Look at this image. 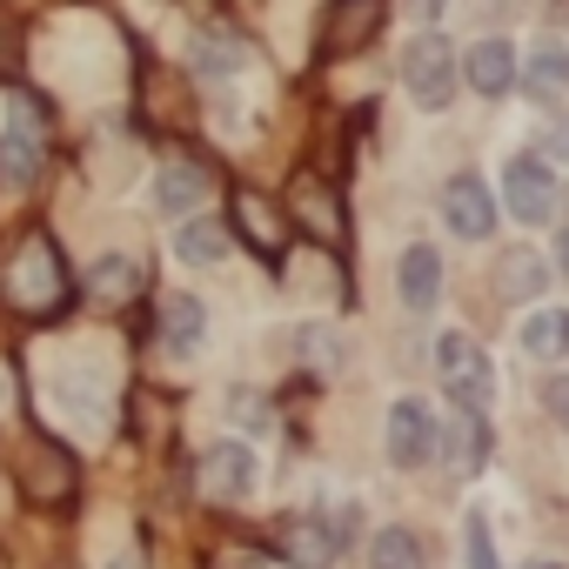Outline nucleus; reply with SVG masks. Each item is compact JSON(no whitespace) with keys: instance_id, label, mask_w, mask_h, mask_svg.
<instances>
[{"instance_id":"nucleus-19","label":"nucleus","mask_w":569,"mask_h":569,"mask_svg":"<svg viewBox=\"0 0 569 569\" xmlns=\"http://www.w3.org/2000/svg\"><path fill=\"white\" fill-rule=\"evenodd\" d=\"M369 569H422V542L409 529H382L369 542Z\"/></svg>"},{"instance_id":"nucleus-16","label":"nucleus","mask_w":569,"mask_h":569,"mask_svg":"<svg viewBox=\"0 0 569 569\" xmlns=\"http://www.w3.org/2000/svg\"><path fill=\"white\" fill-rule=\"evenodd\" d=\"M174 254H181L188 268H214V261L228 254V228H221V221H181Z\"/></svg>"},{"instance_id":"nucleus-7","label":"nucleus","mask_w":569,"mask_h":569,"mask_svg":"<svg viewBox=\"0 0 569 569\" xmlns=\"http://www.w3.org/2000/svg\"><path fill=\"white\" fill-rule=\"evenodd\" d=\"M274 542H281V556H289L296 569H329V562H336V549H342V529H336V522H322V516H289Z\"/></svg>"},{"instance_id":"nucleus-9","label":"nucleus","mask_w":569,"mask_h":569,"mask_svg":"<svg viewBox=\"0 0 569 569\" xmlns=\"http://www.w3.org/2000/svg\"><path fill=\"white\" fill-rule=\"evenodd\" d=\"M442 214H449V228L469 234V241H482V234L496 228V201H489V188H482L476 174H456V181L442 188Z\"/></svg>"},{"instance_id":"nucleus-29","label":"nucleus","mask_w":569,"mask_h":569,"mask_svg":"<svg viewBox=\"0 0 569 569\" xmlns=\"http://www.w3.org/2000/svg\"><path fill=\"white\" fill-rule=\"evenodd\" d=\"M108 569H141V562H134V556H114V562H108Z\"/></svg>"},{"instance_id":"nucleus-11","label":"nucleus","mask_w":569,"mask_h":569,"mask_svg":"<svg viewBox=\"0 0 569 569\" xmlns=\"http://www.w3.org/2000/svg\"><path fill=\"white\" fill-rule=\"evenodd\" d=\"M234 228L254 241V254H281V248H289V228H281V214L261 201V194H234Z\"/></svg>"},{"instance_id":"nucleus-17","label":"nucleus","mask_w":569,"mask_h":569,"mask_svg":"<svg viewBox=\"0 0 569 569\" xmlns=\"http://www.w3.org/2000/svg\"><path fill=\"white\" fill-rule=\"evenodd\" d=\"M496 289H502L509 302H536V296H542V261H536L529 248H509V254H502V274H496Z\"/></svg>"},{"instance_id":"nucleus-25","label":"nucleus","mask_w":569,"mask_h":569,"mask_svg":"<svg viewBox=\"0 0 569 569\" xmlns=\"http://www.w3.org/2000/svg\"><path fill=\"white\" fill-rule=\"evenodd\" d=\"M542 409H549V416H556V422L569 429V376H556V382L542 389Z\"/></svg>"},{"instance_id":"nucleus-10","label":"nucleus","mask_w":569,"mask_h":569,"mask_svg":"<svg viewBox=\"0 0 569 569\" xmlns=\"http://www.w3.org/2000/svg\"><path fill=\"white\" fill-rule=\"evenodd\" d=\"M208 188H214V174H208L201 161H168V168L154 174V208H161V214H194V208L208 201Z\"/></svg>"},{"instance_id":"nucleus-8","label":"nucleus","mask_w":569,"mask_h":569,"mask_svg":"<svg viewBox=\"0 0 569 569\" xmlns=\"http://www.w3.org/2000/svg\"><path fill=\"white\" fill-rule=\"evenodd\" d=\"M429 449H436L429 409H422V402H396V409H389V462H396V469H422Z\"/></svg>"},{"instance_id":"nucleus-27","label":"nucleus","mask_w":569,"mask_h":569,"mask_svg":"<svg viewBox=\"0 0 569 569\" xmlns=\"http://www.w3.org/2000/svg\"><path fill=\"white\" fill-rule=\"evenodd\" d=\"M228 409H234V422L261 429V396H228Z\"/></svg>"},{"instance_id":"nucleus-20","label":"nucleus","mask_w":569,"mask_h":569,"mask_svg":"<svg viewBox=\"0 0 569 569\" xmlns=\"http://www.w3.org/2000/svg\"><path fill=\"white\" fill-rule=\"evenodd\" d=\"M529 94H536L542 108H556V114H569V61H556V54H542V61L529 68Z\"/></svg>"},{"instance_id":"nucleus-22","label":"nucleus","mask_w":569,"mask_h":569,"mask_svg":"<svg viewBox=\"0 0 569 569\" xmlns=\"http://www.w3.org/2000/svg\"><path fill=\"white\" fill-rule=\"evenodd\" d=\"M8 174L14 181H34L41 174V134L28 121H14V134H8Z\"/></svg>"},{"instance_id":"nucleus-21","label":"nucleus","mask_w":569,"mask_h":569,"mask_svg":"<svg viewBox=\"0 0 569 569\" xmlns=\"http://www.w3.org/2000/svg\"><path fill=\"white\" fill-rule=\"evenodd\" d=\"M522 349L529 356H569V316H529L522 322Z\"/></svg>"},{"instance_id":"nucleus-15","label":"nucleus","mask_w":569,"mask_h":569,"mask_svg":"<svg viewBox=\"0 0 569 569\" xmlns=\"http://www.w3.org/2000/svg\"><path fill=\"white\" fill-rule=\"evenodd\" d=\"M436 289H442V261H436V248H409V254H402V302H409V309H429Z\"/></svg>"},{"instance_id":"nucleus-3","label":"nucleus","mask_w":569,"mask_h":569,"mask_svg":"<svg viewBox=\"0 0 569 569\" xmlns=\"http://www.w3.org/2000/svg\"><path fill=\"white\" fill-rule=\"evenodd\" d=\"M436 376H442L456 409H482L489 402V362H482V349L469 336H442L436 342Z\"/></svg>"},{"instance_id":"nucleus-32","label":"nucleus","mask_w":569,"mask_h":569,"mask_svg":"<svg viewBox=\"0 0 569 569\" xmlns=\"http://www.w3.org/2000/svg\"><path fill=\"white\" fill-rule=\"evenodd\" d=\"M0 396H8V382H0Z\"/></svg>"},{"instance_id":"nucleus-1","label":"nucleus","mask_w":569,"mask_h":569,"mask_svg":"<svg viewBox=\"0 0 569 569\" xmlns=\"http://www.w3.org/2000/svg\"><path fill=\"white\" fill-rule=\"evenodd\" d=\"M61 289H68V274H61L54 248H48L41 234H28V241L14 248V261H8V296H14V309L48 316V309L61 302Z\"/></svg>"},{"instance_id":"nucleus-26","label":"nucleus","mask_w":569,"mask_h":569,"mask_svg":"<svg viewBox=\"0 0 569 569\" xmlns=\"http://www.w3.org/2000/svg\"><path fill=\"white\" fill-rule=\"evenodd\" d=\"M194 61H201V68H234L241 54H234V48H214V41H194Z\"/></svg>"},{"instance_id":"nucleus-28","label":"nucleus","mask_w":569,"mask_h":569,"mask_svg":"<svg viewBox=\"0 0 569 569\" xmlns=\"http://www.w3.org/2000/svg\"><path fill=\"white\" fill-rule=\"evenodd\" d=\"M214 569H268V562H261V556H248V549H228Z\"/></svg>"},{"instance_id":"nucleus-14","label":"nucleus","mask_w":569,"mask_h":569,"mask_svg":"<svg viewBox=\"0 0 569 569\" xmlns=\"http://www.w3.org/2000/svg\"><path fill=\"white\" fill-rule=\"evenodd\" d=\"M469 81H476V94H509V81H516V54H509V41H476V54H469Z\"/></svg>"},{"instance_id":"nucleus-24","label":"nucleus","mask_w":569,"mask_h":569,"mask_svg":"<svg viewBox=\"0 0 569 569\" xmlns=\"http://www.w3.org/2000/svg\"><path fill=\"white\" fill-rule=\"evenodd\" d=\"M469 569H496V549H489V529H482V516H469Z\"/></svg>"},{"instance_id":"nucleus-23","label":"nucleus","mask_w":569,"mask_h":569,"mask_svg":"<svg viewBox=\"0 0 569 569\" xmlns=\"http://www.w3.org/2000/svg\"><path fill=\"white\" fill-rule=\"evenodd\" d=\"M489 456V429H482V409H462L456 416V469H476Z\"/></svg>"},{"instance_id":"nucleus-12","label":"nucleus","mask_w":569,"mask_h":569,"mask_svg":"<svg viewBox=\"0 0 569 569\" xmlns=\"http://www.w3.org/2000/svg\"><path fill=\"white\" fill-rule=\"evenodd\" d=\"M201 336H208V309H201L194 296H168V302H161V349L188 356Z\"/></svg>"},{"instance_id":"nucleus-31","label":"nucleus","mask_w":569,"mask_h":569,"mask_svg":"<svg viewBox=\"0 0 569 569\" xmlns=\"http://www.w3.org/2000/svg\"><path fill=\"white\" fill-rule=\"evenodd\" d=\"M562 274H569V234H562Z\"/></svg>"},{"instance_id":"nucleus-13","label":"nucleus","mask_w":569,"mask_h":569,"mask_svg":"<svg viewBox=\"0 0 569 569\" xmlns=\"http://www.w3.org/2000/svg\"><path fill=\"white\" fill-rule=\"evenodd\" d=\"M134 289H141V268H134L128 254H108V261H94V268H88V296H94L101 309L134 302Z\"/></svg>"},{"instance_id":"nucleus-2","label":"nucleus","mask_w":569,"mask_h":569,"mask_svg":"<svg viewBox=\"0 0 569 569\" xmlns=\"http://www.w3.org/2000/svg\"><path fill=\"white\" fill-rule=\"evenodd\" d=\"M402 81H409V94H416L422 108H449V94H456V54H449V41H442V34L409 41Z\"/></svg>"},{"instance_id":"nucleus-4","label":"nucleus","mask_w":569,"mask_h":569,"mask_svg":"<svg viewBox=\"0 0 569 569\" xmlns=\"http://www.w3.org/2000/svg\"><path fill=\"white\" fill-rule=\"evenodd\" d=\"M382 14H389V0H329V14H322V48H329V54L369 48L376 28H382Z\"/></svg>"},{"instance_id":"nucleus-6","label":"nucleus","mask_w":569,"mask_h":569,"mask_svg":"<svg viewBox=\"0 0 569 569\" xmlns=\"http://www.w3.org/2000/svg\"><path fill=\"white\" fill-rule=\"evenodd\" d=\"M201 489H208L214 502H241V496L254 489V449H248V442H214V449L201 456Z\"/></svg>"},{"instance_id":"nucleus-18","label":"nucleus","mask_w":569,"mask_h":569,"mask_svg":"<svg viewBox=\"0 0 569 569\" xmlns=\"http://www.w3.org/2000/svg\"><path fill=\"white\" fill-rule=\"evenodd\" d=\"M296 214L316 228V234H329V241H342V208H336V194L322 188V181H296Z\"/></svg>"},{"instance_id":"nucleus-5","label":"nucleus","mask_w":569,"mask_h":569,"mask_svg":"<svg viewBox=\"0 0 569 569\" xmlns=\"http://www.w3.org/2000/svg\"><path fill=\"white\" fill-rule=\"evenodd\" d=\"M502 188H509V214H516V221H549V208H556V174H549L536 154H516L509 174H502Z\"/></svg>"},{"instance_id":"nucleus-30","label":"nucleus","mask_w":569,"mask_h":569,"mask_svg":"<svg viewBox=\"0 0 569 569\" xmlns=\"http://www.w3.org/2000/svg\"><path fill=\"white\" fill-rule=\"evenodd\" d=\"M416 8H422V14H436V8H442V0H416Z\"/></svg>"}]
</instances>
